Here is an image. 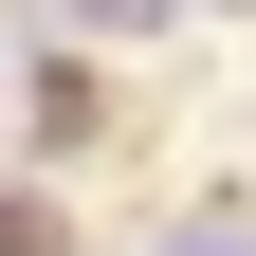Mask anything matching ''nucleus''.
<instances>
[{
  "label": "nucleus",
  "instance_id": "obj_3",
  "mask_svg": "<svg viewBox=\"0 0 256 256\" xmlns=\"http://www.w3.org/2000/svg\"><path fill=\"white\" fill-rule=\"evenodd\" d=\"M220 18H256V0H220Z\"/></svg>",
  "mask_w": 256,
  "mask_h": 256
},
{
  "label": "nucleus",
  "instance_id": "obj_2",
  "mask_svg": "<svg viewBox=\"0 0 256 256\" xmlns=\"http://www.w3.org/2000/svg\"><path fill=\"white\" fill-rule=\"evenodd\" d=\"M74 37H183V0H74Z\"/></svg>",
  "mask_w": 256,
  "mask_h": 256
},
{
  "label": "nucleus",
  "instance_id": "obj_1",
  "mask_svg": "<svg viewBox=\"0 0 256 256\" xmlns=\"http://www.w3.org/2000/svg\"><path fill=\"white\" fill-rule=\"evenodd\" d=\"M165 256H256V202H238V183H202V202L165 220Z\"/></svg>",
  "mask_w": 256,
  "mask_h": 256
}]
</instances>
